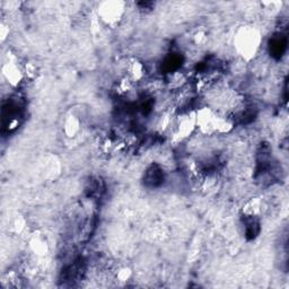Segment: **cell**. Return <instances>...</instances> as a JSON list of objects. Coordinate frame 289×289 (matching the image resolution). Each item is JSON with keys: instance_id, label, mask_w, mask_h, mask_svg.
Here are the masks:
<instances>
[{"instance_id": "6da1fadb", "label": "cell", "mask_w": 289, "mask_h": 289, "mask_svg": "<svg viewBox=\"0 0 289 289\" xmlns=\"http://www.w3.org/2000/svg\"><path fill=\"white\" fill-rule=\"evenodd\" d=\"M270 53L276 59H280L287 49V36L285 34H277L271 39L270 42Z\"/></svg>"}, {"instance_id": "7a4b0ae2", "label": "cell", "mask_w": 289, "mask_h": 289, "mask_svg": "<svg viewBox=\"0 0 289 289\" xmlns=\"http://www.w3.org/2000/svg\"><path fill=\"white\" fill-rule=\"evenodd\" d=\"M163 180H164L163 171L160 170L158 166H156V165L147 170L146 176H144V182H146L148 185L157 186L162 183Z\"/></svg>"}]
</instances>
